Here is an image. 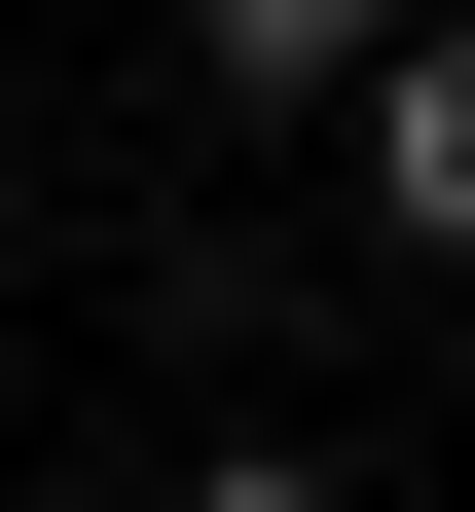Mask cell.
<instances>
[{
    "mask_svg": "<svg viewBox=\"0 0 475 512\" xmlns=\"http://www.w3.org/2000/svg\"><path fill=\"white\" fill-rule=\"evenodd\" d=\"M329 110H366V220H402V256H439V293H475V37H366V74H329Z\"/></svg>",
    "mask_w": 475,
    "mask_h": 512,
    "instance_id": "cell-1",
    "label": "cell"
},
{
    "mask_svg": "<svg viewBox=\"0 0 475 512\" xmlns=\"http://www.w3.org/2000/svg\"><path fill=\"white\" fill-rule=\"evenodd\" d=\"M366 37H439V0H183V74H220V110H329Z\"/></svg>",
    "mask_w": 475,
    "mask_h": 512,
    "instance_id": "cell-2",
    "label": "cell"
},
{
    "mask_svg": "<svg viewBox=\"0 0 475 512\" xmlns=\"http://www.w3.org/2000/svg\"><path fill=\"white\" fill-rule=\"evenodd\" d=\"M183 512H329V476H293V439H220V476H183Z\"/></svg>",
    "mask_w": 475,
    "mask_h": 512,
    "instance_id": "cell-3",
    "label": "cell"
}]
</instances>
